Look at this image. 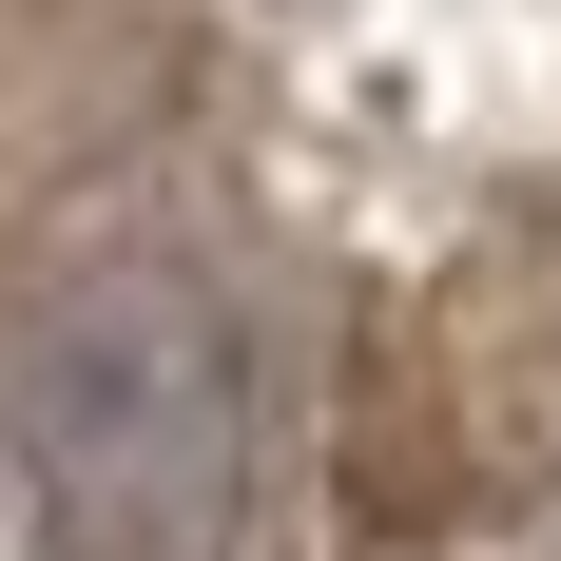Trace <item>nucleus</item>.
<instances>
[{
  "label": "nucleus",
  "mask_w": 561,
  "mask_h": 561,
  "mask_svg": "<svg viewBox=\"0 0 561 561\" xmlns=\"http://www.w3.org/2000/svg\"><path fill=\"white\" fill-rule=\"evenodd\" d=\"M0 561H561V0H0Z\"/></svg>",
  "instance_id": "nucleus-1"
}]
</instances>
